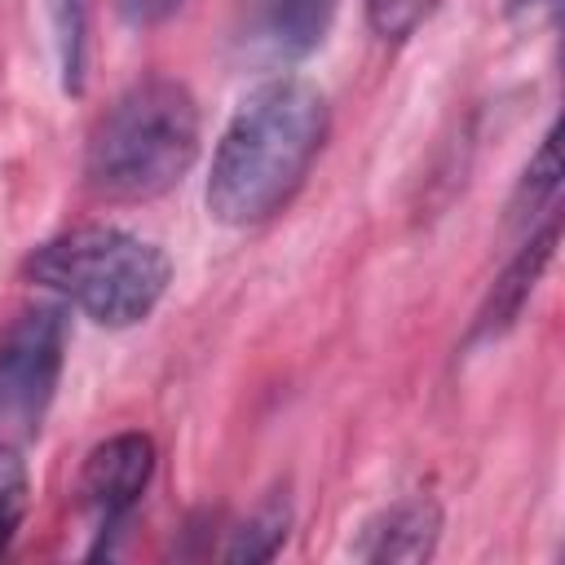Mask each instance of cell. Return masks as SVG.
Instances as JSON below:
<instances>
[{"mask_svg": "<svg viewBox=\"0 0 565 565\" xmlns=\"http://www.w3.org/2000/svg\"><path fill=\"white\" fill-rule=\"evenodd\" d=\"M331 132L318 84L269 75L230 115L207 172V216L221 225H260L278 216L305 185Z\"/></svg>", "mask_w": 565, "mask_h": 565, "instance_id": "cell-1", "label": "cell"}, {"mask_svg": "<svg viewBox=\"0 0 565 565\" xmlns=\"http://www.w3.org/2000/svg\"><path fill=\"white\" fill-rule=\"evenodd\" d=\"M203 119L181 79L146 75L128 84L88 128L84 185L106 203H146L168 194L199 159Z\"/></svg>", "mask_w": 565, "mask_h": 565, "instance_id": "cell-2", "label": "cell"}, {"mask_svg": "<svg viewBox=\"0 0 565 565\" xmlns=\"http://www.w3.org/2000/svg\"><path fill=\"white\" fill-rule=\"evenodd\" d=\"M22 274L106 331L146 322L172 282L159 243L119 225H75L26 252Z\"/></svg>", "mask_w": 565, "mask_h": 565, "instance_id": "cell-3", "label": "cell"}, {"mask_svg": "<svg viewBox=\"0 0 565 565\" xmlns=\"http://www.w3.org/2000/svg\"><path fill=\"white\" fill-rule=\"evenodd\" d=\"M66 309L26 305L0 331V441H26L40 433L66 366Z\"/></svg>", "mask_w": 565, "mask_h": 565, "instance_id": "cell-4", "label": "cell"}, {"mask_svg": "<svg viewBox=\"0 0 565 565\" xmlns=\"http://www.w3.org/2000/svg\"><path fill=\"white\" fill-rule=\"evenodd\" d=\"M150 477H154V441L146 433H115V437L97 441L84 455V468H79V481H75V499H79V512L93 525L88 556H110L115 552L110 539L137 512Z\"/></svg>", "mask_w": 565, "mask_h": 565, "instance_id": "cell-5", "label": "cell"}, {"mask_svg": "<svg viewBox=\"0 0 565 565\" xmlns=\"http://www.w3.org/2000/svg\"><path fill=\"white\" fill-rule=\"evenodd\" d=\"M340 0H234L230 49L238 66L282 71L313 57L335 22Z\"/></svg>", "mask_w": 565, "mask_h": 565, "instance_id": "cell-6", "label": "cell"}, {"mask_svg": "<svg viewBox=\"0 0 565 565\" xmlns=\"http://www.w3.org/2000/svg\"><path fill=\"white\" fill-rule=\"evenodd\" d=\"M556 238H561V221L547 216L543 230L521 243V252L494 278V287H490V296H486V305H481V313L472 322V340H499L525 313V305H530V296H534V287H539V278H543V269H547V260L556 252Z\"/></svg>", "mask_w": 565, "mask_h": 565, "instance_id": "cell-7", "label": "cell"}, {"mask_svg": "<svg viewBox=\"0 0 565 565\" xmlns=\"http://www.w3.org/2000/svg\"><path fill=\"white\" fill-rule=\"evenodd\" d=\"M441 539V508L433 499H402L384 512H375L362 525V539L353 543L358 561L393 565V561H428Z\"/></svg>", "mask_w": 565, "mask_h": 565, "instance_id": "cell-8", "label": "cell"}, {"mask_svg": "<svg viewBox=\"0 0 565 565\" xmlns=\"http://www.w3.org/2000/svg\"><path fill=\"white\" fill-rule=\"evenodd\" d=\"M49 31H53V57L62 93H84V49H88V0H44Z\"/></svg>", "mask_w": 565, "mask_h": 565, "instance_id": "cell-9", "label": "cell"}, {"mask_svg": "<svg viewBox=\"0 0 565 565\" xmlns=\"http://www.w3.org/2000/svg\"><path fill=\"white\" fill-rule=\"evenodd\" d=\"M556 190H561V137H556V128H547V137L539 141V150L530 154V163H525V172L512 190L508 216L512 221H534L539 212H552Z\"/></svg>", "mask_w": 565, "mask_h": 565, "instance_id": "cell-10", "label": "cell"}, {"mask_svg": "<svg viewBox=\"0 0 565 565\" xmlns=\"http://www.w3.org/2000/svg\"><path fill=\"white\" fill-rule=\"evenodd\" d=\"M287 530H291V503H287L282 494H274V499H265V503L230 534V543L221 547V556H225V561H269V556L287 543Z\"/></svg>", "mask_w": 565, "mask_h": 565, "instance_id": "cell-11", "label": "cell"}, {"mask_svg": "<svg viewBox=\"0 0 565 565\" xmlns=\"http://www.w3.org/2000/svg\"><path fill=\"white\" fill-rule=\"evenodd\" d=\"M362 4H366V26H371L384 44L411 40V35L441 9V0H362Z\"/></svg>", "mask_w": 565, "mask_h": 565, "instance_id": "cell-12", "label": "cell"}, {"mask_svg": "<svg viewBox=\"0 0 565 565\" xmlns=\"http://www.w3.org/2000/svg\"><path fill=\"white\" fill-rule=\"evenodd\" d=\"M26 503H31V481H26V468L18 459V450L4 441L0 446V556L9 552L22 516H26Z\"/></svg>", "mask_w": 565, "mask_h": 565, "instance_id": "cell-13", "label": "cell"}, {"mask_svg": "<svg viewBox=\"0 0 565 565\" xmlns=\"http://www.w3.org/2000/svg\"><path fill=\"white\" fill-rule=\"evenodd\" d=\"M185 0H115V13L124 26L132 31H150V26H163L172 13H181Z\"/></svg>", "mask_w": 565, "mask_h": 565, "instance_id": "cell-14", "label": "cell"}, {"mask_svg": "<svg viewBox=\"0 0 565 565\" xmlns=\"http://www.w3.org/2000/svg\"><path fill=\"white\" fill-rule=\"evenodd\" d=\"M539 9H556V0H508V13L512 18H525V13L534 18Z\"/></svg>", "mask_w": 565, "mask_h": 565, "instance_id": "cell-15", "label": "cell"}]
</instances>
